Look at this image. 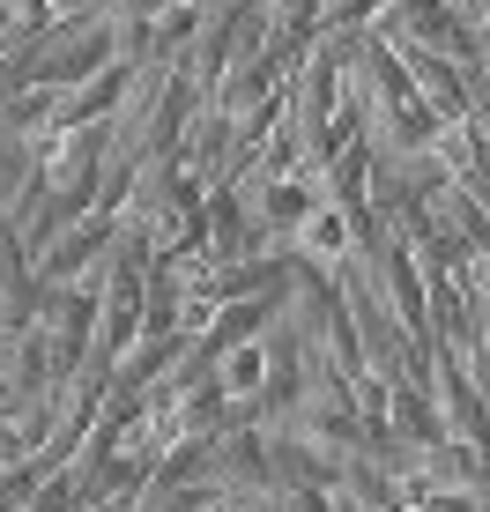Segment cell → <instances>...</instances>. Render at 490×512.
Returning a JSON list of instances; mask_svg holds the SVG:
<instances>
[{"label":"cell","instance_id":"obj_1","mask_svg":"<svg viewBox=\"0 0 490 512\" xmlns=\"http://www.w3.org/2000/svg\"><path fill=\"white\" fill-rule=\"evenodd\" d=\"M0 104H8V82H0Z\"/></svg>","mask_w":490,"mask_h":512}]
</instances>
